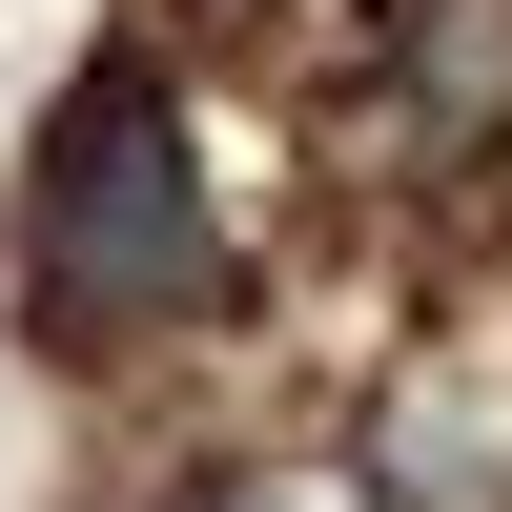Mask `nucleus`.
Returning a JSON list of instances; mask_svg holds the SVG:
<instances>
[{"label": "nucleus", "mask_w": 512, "mask_h": 512, "mask_svg": "<svg viewBox=\"0 0 512 512\" xmlns=\"http://www.w3.org/2000/svg\"><path fill=\"white\" fill-rule=\"evenodd\" d=\"M226 512H308V492H226Z\"/></svg>", "instance_id": "3"}, {"label": "nucleus", "mask_w": 512, "mask_h": 512, "mask_svg": "<svg viewBox=\"0 0 512 512\" xmlns=\"http://www.w3.org/2000/svg\"><path fill=\"white\" fill-rule=\"evenodd\" d=\"M226 308V226H205V144L164 62H82L21 164V328L41 349H164Z\"/></svg>", "instance_id": "1"}, {"label": "nucleus", "mask_w": 512, "mask_h": 512, "mask_svg": "<svg viewBox=\"0 0 512 512\" xmlns=\"http://www.w3.org/2000/svg\"><path fill=\"white\" fill-rule=\"evenodd\" d=\"M410 103L431 123H492L512 103V0H410Z\"/></svg>", "instance_id": "2"}]
</instances>
